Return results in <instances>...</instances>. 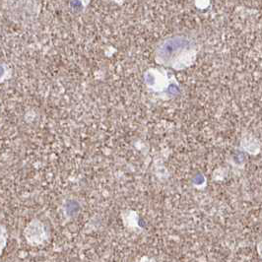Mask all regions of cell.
Returning <instances> with one entry per match:
<instances>
[{"label": "cell", "mask_w": 262, "mask_h": 262, "mask_svg": "<svg viewBox=\"0 0 262 262\" xmlns=\"http://www.w3.org/2000/svg\"><path fill=\"white\" fill-rule=\"evenodd\" d=\"M258 252H259L260 256H262V243L259 244V246H258Z\"/></svg>", "instance_id": "6da1fadb"}]
</instances>
